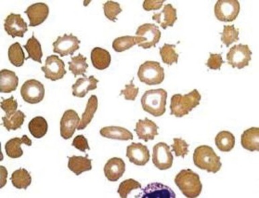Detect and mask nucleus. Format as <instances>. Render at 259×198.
Instances as JSON below:
<instances>
[{"mask_svg":"<svg viewBox=\"0 0 259 198\" xmlns=\"http://www.w3.org/2000/svg\"><path fill=\"white\" fill-rule=\"evenodd\" d=\"M201 98V94L195 89L184 96L180 94L174 95L170 99V115L177 117L188 115L199 105Z\"/></svg>","mask_w":259,"mask_h":198,"instance_id":"nucleus-1","label":"nucleus"},{"mask_svg":"<svg viewBox=\"0 0 259 198\" xmlns=\"http://www.w3.org/2000/svg\"><path fill=\"white\" fill-rule=\"evenodd\" d=\"M175 183L183 194L188 198L197 197L202 191L200 177L190 169L181 171L176 175Z\"/></svg>","mask_w":259,"mask_h":198,"instance_id":"nucleus-2","label":"nucleus"},{"mask_svg":"<svg viewBox=\"0 0 259 198\" xmlns=\"http://www.w3.org/2000/svg\"><path fill=\"white\" fill-rule=\"evenodd\" d=\"M193 160L195 166L208 173H217L222 168L221 157L211 146L201 145L195 148Z\"/></svg>","mask_w":259,"mask_h":198,"instance_id":"nucleus-3","label":"nucleus"},{"mask_svg":"<svg viewBox=\"0 0 259 198\" xmlns=\"http://www.w3.org/2000/svg\"><path fill=\"white\" fill-rule=\"evenodd\" d=\"M167 92L163 89L147 91L141 98V105L145 112L159 117L166 112Z\"/></svg>","mask_w":259,"mask_h":198,"instance_id":"nucleus-4","label":"nucleus"},{"mask_svg":"<svg viewBox=\"0 0 259 198\" xmlns=\"http://www.w3.org/2000/svg\"><path fill=\"white\" fill-rule=\"evenodd\" d=\"M138 77L140 81L148 86L159 85L164 79L163 67L159 62L146 61L140 66Z\"/></svg>","mask_w":259,"mask_h":198,"instance_id":"nucleus-5","label":"nucleus"},{"mask_svg":"<svg viewBox=\"0 0 259 198\" xmlns=\"http://www.w3.org/2000/svg\"><path fill=\"white\" fill-rule=\"evenodd\" d=\"M136 35L140 37L139 47L148 49L156 47L161 39V32L155 24H145L138 28Z\"/></svg>","mask_w":259,"mask_h":198,"instance_id":"nucleus-6","label":"nucleus"},{"mask_svg":"<svg viewBox=\"0 0 259 198\" xmlns=\"http://www.w3.org/2000/svg\"><path fill=\"white\" fill-rule=\"evenodd\" d=\"M252 54V51L247 45H234L227 55L228 63L232 68L243 69L249 65Z\"/></svg>","mask_w":259,"mask_h":198,"instance_id":"nucleus-7","label":"nucleus"},{"mask_svg":"<svg viewBox=\"0 0 259 198\" xmlns=\"http://www.w3.org/2000/svg\"><path fill=\"white\" fill-rule=\"evenodd\" d=\"M239 12L240 4L237 0H219L214 7L215 17L222 22H233Z\"/></svg>","mask_w":259,"mask_h":198,"instance_id":"nucleus-8","label":"nucleus"},{"mask_svg":"<svg viewBox=\"0 0 259 198\" xmlns=\"http://www.w3.org/2000/svg\"><path fill=\"white\" fill-rule=\"evenodd\" d=\"M20 94L23 100L30 104H38L44 99L45 90L44 85L36 80H30L24 82Z\"/></svg>","mask_w":259,"mask_h":198,"instance_id":"nucleus-9","label":"nucleus"},{"mask_svg":"<svg viewBox=\"0 0 259 198\" xmlns=\"http://www.w3.org/2000/svg\"><path fill=\"white\" fill-rule=\"evenodd\" d=\"M41 69L45 73V78L53 82L62 79L67 73L64 62L54 55L47 58L45 65Z\"/></svg>","mask_w":259,"mask_h":198,"instance_id":"nucleus-10","label":"nucleus"},{"mask_svg":"<svg viewBox=\"0 0 259 198\" xmlns=\"http://www.w3.org/2000/svg\"><path fill=\"white\" fill-rule=\"evenodd\" d=\"M153 163L159 170H167L171 168L174 156L170 152V146L165 142H159L154 146Z\"/></svg>","mask_w":259,"mask_h":198,"instance_id":"nucleus-11","label":"nucleus"},{"mask_svg":"<svg viewBox=\"0 0 259 198\" xmlns=\"http://www.w3.org/2000/svg\"><path fill=\"white\" fill-rule=\"evenodd\" d=\"M80 43L81 41L77 37L72 34H65L63 36H59L53 43V52L60 55L61 57L73 55L79 49Z\"/></svg>","mask_w":259,"mask_h":198,"instance_id":"nucleus-12","label":"nucleus"},{"mask_svg":"<svg viewBox=\"0 0 259 198\" xmlns=\"http://www.w3.org/2000/svg\"><path fill=\"white\" fill-rule=\"evenodd\" d=\"M80 118L78 113L73 110H68L63 113L60 122L61 136L63 139H71L77 129Z\"/></svg>","mask_w":259,"mask_h":198,"instance_id":"nucleus-13","label":"nucleus"},{"mask_svg":"<svg viewBox=\"0 0 259 198\" xmlns=\"http://www.w3.org/2000/svg\"><path fill=\"white\" fill-rule=\"evenodd\" d=\"M126 156L130 162L138 166H144L149 162L150 151L147 146L133 142L127 146Z\"/></svg>","mask_w":259,"mask_h":198,"instance_id":"nucleus-14","label":"nucleus"},{"mask_svg":"<svg viewBox=\"0 0 259 198\" xmlns=\"http://www.w3.org/2000/svg\"><path fill=\"white\" fill-rule=\"evenodd\" d=\"M4 28L6 32L12 38H22L28 31V24L20 14H10L4 22Z\"/></svg>","mask_w":259,"mask_h":198,"instance_id":"nucleus-15","label":"nucleus"},{"mask_svg":"<svg viewBox=\"0 0 259 198\" xmlns=\"http://www.w3.org/2000/svg\"><path fill=\"white\" fill-rule=\"evenodd\" d=\"M24 13L27 14L30 20L29 26L34 27L42 24L48 18L49 8L46 4L40 2L30 6Z\"/></svg>","mask_w":259,"mask_h":198,"instance_id":"nucleus-16","label":"nucleus"},{"mask_svg":"<svg viewBox=\"0 0 259 198\" xmlns=\"http://www.w3.org/2000/svg\"><path fill=\"white\" fill-rule=\"evenodd\" d=\"M159 127L153 121L146 117L145 120H139L136 125L135 131L139 139L145 142L153 141L158 133Z\"/></svg>","mask_w":259,"mask_h":198,"instance_id":"nucleus-17","label":"nucleus"},{"mask_svg":"<svg viewBox=\"0 0 259 198\" xmlns=\"http://www.w3.org/2000/svg\"><path fill=\"white\" fill-rule=\"evenodd\" d=\"M142 198H176V194L167 185L161 183H152L143 189ZM141 197V195L139 197Z\"/></svg>","mask_w":259,"mask_h":198,"instance_id":"nucleus-18","label":"nucleus"},{"mask_svg":"<svg viewBox=\"0 0 259 198\" xmlns=\"http://www.w3.org/2000/svg\"><path fill=\"white\" fill-rule=\"evenodd\" d=\"M104 174L110 181L115 182L124 175L126 164L121 158L114 157L108 161L104 167Z\"/></svg>","mask_w":259,"mask_h":198,"instance_id":"nucleus-19","label":"nucleus"},{"mask_svg":"<svg viewBox=\"0 0 259 198\" xmlns=\"http://www.w3.org/2000/svg\"><path fill=\"white\" fill-rule=\"evenodd\" d=\"M98 82V80L93 75L89 77L85 76L83 78H79L72 86L73 96L78 98H84L90 91L97 89Z\"/></svg>","mask_w":259,"mask_h":198,"instance_id":"nucleus-20","label":"nucleus"},{"mask_svg":"<svg viewBox=\"0 0 259 198\" xmlns=\"http://www.w3.org/2000/svg\"><path fill=\"white\" fill-rule=\"evenodd\" d=\"M153 20L161 25L165 30L168 26H172L178 20L177 10L171 4H168L164 6L163 10L159 13H154Z\"/></svg>","mask_w":259,"mask_h":198,"instance_id":"nucleus-21","label":"nucleus"},{"mask_svg":"<svg viewBox=\"0 0 259 198\" xmlns=\"http://www.w3.org/2000/svg\"><path fill=\"white\" fill-rule=\"evenodd\" d=\"M30 146L32 145V141L26 135L22 138H14L6 142L5 150L6 154L12 159H18L22 156L24 152L21 148V144Z\"/></svg>","mask_w":259,"mask_h":198,"instance_id":"nucleus-22","label":"nucleus"},{"mask_svg":"<svg viewBox=\"0 0 259 198\" xmlns=\"http://www.w3.org/2000/svg\"><path fill=\"white\" fill-rule=\"evenodd\" d=\"M18 82L19 79L14 71L2 69L0 72V92L4 94L14 92L18 88Z\"/></svg>","mask_w":259,"mask_h":198,"instance_id":"nucleus-23","label":"nucleus"},{"mask_svg":"<svg viewBox=\"0 0 259 198\" xmlns=\"http://www.w3.org/2000/svg\"><path fill=\"white\" fill-rule=\"evenodd\" d=\"M241 145L249 151H259L258 128H250L244 132L241 136Z\"/></svg>","mask_w":259,"mask_h":198,"instance_id":"nucleus-24","label":"nucleus"},{"mask_svg":"<svg viewBox=\"0 0 259 198\" xmlns=\"http://www.w3.org/2000/svg\"><path fill=\"white\" fill-rule=\"evenodd\" d=\"M100 135L107 139L129 141L133 140V135L128 130L120 127H107L100 130Z\"/></svg>","mask_w":259,"mask_h":198,"instance_id":"nucleus-25","label":"nucleus"},{"mask_svg":"<svg viewBox=\"0 0 259 198\" xmlns=\"http://www.w3.org/2000/svg\"><path fill=\"white\" fill-rule=\"evenodd\" d=\"M68 168L76 175H79L92 170V160L88 158V155L73 156L69 157Z\"/></svg>","mask_w":259,"mask_h":198,"instance_id":"nucleus-26","label":"nucleus"},{"mask_svg":"<svg viewBox=\"0 0 259 198\" xmlns=\"http://www.w3.org/2000/svg\"><path fill=\"white\" fill-rule=\"evenodd\" d=\"M92 65L98 70H104L109 67L111 63V55L106 49L96 47L91 53Z\"/></svg>","mask_w":259,"mask_h":198,"instance_id":"nucleus-27","label":"nucleus"},{"mask_svg":"<svg viewBox=\"0 0 259 198\" xmlns=\"http://www.w3.org/2000/svg\"><path fill=\"white\" fill-rule=\"evenodd\" d=\"M98 100L97 96L95 95H92L90 97L87 105L85 112L82 114V117L79 126H78L77 130L81 131L84 130L88 125L91 123L92 119L94 116V114L98 110Z\"/></svg>","mask_w":259,"mask_h":198,"instance_id":"nucleus-28","label":"nucleus"},{"mask_svg":"<svg viewBox=\"0 0 259 198\" xmlns=\"http://www.w3.org/2000/svg\"><path fill=\"white\" fill-rule=\"evenodd\" d=\"M215 144L222 152H230L235 145V137L229 131H221L215 138Z\"/></svg>","mask_w":259,"mask_h":198,"instance_id":"nucleus-29","label":"nucleus"},{"mask_svg":"<svg viewBox=\"0 0 259 198\" xmlns=\"http://www.w3.org/2000/svg\"><path fill=\"white\" fill-rule=\"evenodd\" d=\"M28 129L30 134L35 139L44 137L48 131V123L44 117L36 116L28 124Z\"/></svg>","mask_w":259,"mask_h":198,"instance_id":"nucleus-30","label":"nucleus"},{"mask_svg":"<svg viewBox=\"0 0 259 198\" xmlns=\"http://www.w3.org/2000/svg\"><path fill=\"white\" fill-rule=\"evenodd\" d=\"M10 180L16 188L26 189L32 183V177L25 169L20 168L12 173Z\"/></svg>","mask_w":259,"mask_h":198,"instance_id":"nucleus-31","label":"nucleus"},{"mask_svg":"<svg viewBox=\"0 0 259 198\" xmlns=\"http://www.w3.org/2000/svg\"><path fill=\"white\" fill-rule=\"evenodd\" d=\"M23 47L28 54L26 60L32 59L33 61L42 63V61H41L43 55L42 48H41L40 43L35 38L34 35H32L31 38L28 39L27 43Z\"/></svg>","mask_w":259,"mask_h":198,"instance_id":"nucleus-32","label":"nucleus"},{"mask_svg":"<svg viewBox=\"0 0 259 198\" xmlns=\"http://www.w3.org/2000/svg\"><path fill=\"white\" fill-rule=\"evenodd\" d=\"M26 115L22 111H16L14 114L2 117L4 127L8 131H16L20 129L24 123Z\"/></svg>","mask_w":259,"mask_h":198,"instance_id":"nucleus-33","label":"nucleus"},{"mask_svg":"<svg viewBox=\"0 0 259 198\" xmlns=\"http://www.w3.org/2000/svg\"><path fill=\"white\" fill-rule=\"evenodd\" d=\"M68 63L69 65V71L75 77L81 75L85 77V73L89 67L87 63V58L79 53L77 57H71V61Z\"/></svg>","mask_w":259,"mask_h":198,"instance_id":"nucleus-34","label":"nucleus"},{"mask_svg":"<svg viewBox=\"0 0 259 198\" xmlns=\"http://www.w3.org/2000/svg\"><path fill=\"white\" fill-rule=\"evenodd\" d=\"M140 41V37L125 36L118 37L112 43V48L117 53H122L128 50Z\"/></svg>","mask_w":259,"mask_h":198,"instance_id":"nucleus-35","label":"nucleus"},{"mask_svg":"<svg viewBox=\"0 0 259 198\" xmlns=\"http://www.w3.org/2000/svg\"><path fill=\"white\" fill-rule=\"evenodd\" d=\"M8 58L10 63L16 67H20L24 65V60L26 59L25 54L19 43H14L9 47Z\"/></svg>","mask_w":259,"mask_h":198,"instance_id":"nucleus-36","label":"nucleus"},{"mask_svg":"<svg viewBox=\"0 0 259 198\" xmlns=\"http://www.w3.org/2000/svg\"><path fill=\"white\" fill-rule=\"evenodd\" d=\"M176 45L164 44L159 49L162 62L166 65H171L172 63H178L179 55L176 53Z\"/></svg>","mask_w":259,"mask_h":198,"instance_id":"nucleus-37","label":"nucleus"},{"mask_svg":"<svg viewBox=\"0 0 259 198\" xmlns=\"http://www.w3.org/2000/svg\"><path fill=\"white\" fill-rule=\"evenodd\" d=\"M239 31L234 27V25L224 26L223 32L222 33L221 41L227 47H230L232 43L239 41L238 38Z\"/></svg>","mask_w":259,"mask_h":198,"instance_id":"nucleus-38","label":"nucleus"},{"mask_svg":"<svg viewBox=\"0 0 259 198\" xmlns=\"http://www.w3.org/2000/svg\"><path fill=\"white\" fill-rule=\"evenodd\" d=\"M141 184L139 181L133 179H128L120 183L119 185L118 193L120 197L126 198L132 191L141 188Z\"/></svg>","mask_w":259,"mask_h":198,"instance_id":"nucleus-39","label":"nucleus"},{"mask_svg":"<svg viewBox=\"0 0 259 198\" xmlns=\"http://www.w3.org/2000/svg\"><path fill=\"white\" fill-rule=\"evenodd\" d=\"M103 6H104V14L106 17L111 21L116 22L117 16L122 11L120 4L115 2L108 1Z\"/></svg>","mask_w":259,"mask_h":198,"instance_id":"nucleus-40","label":"nucleus"},{"mask_svg":"<svg viewBox=\"0 0 259 198\" xmlns=\"http://www.w3.org/2000/svg\"><path fill=\"white\" fill-rule=\"evenodd\" d=\"M174 141V143L171 145L172 151L176 153V156H182V158H184L188 154V148L190 145L185 140L180 138H176Z\"/></svg>","mask_w":259,"mask_h":198,"instance_id":"nucleus-41","label":"nucleus"},{"mask_svg":"<svg viewBox=\"0 0 259 198\" xmlns=\"http://www.w3.org/2000/svg\"><path fill=\"white\" fill-rule=\"evenodd\" d=\"M3 99L1 102V108L2 110L6 112V115H10L14 114L16 112L18 108L17 101L14 100V96L10 97V98Z\"/></svg>","mask_w":259,"mask_h":198,"instance_id":"nucleus-42","label":"nucleus"},{"mask_svg":"<svg viewBox=\"0 0 259 198\" xmlns=\"http://www.w3.org/2000/svg\"><path fill=\"white\" fill-rule=\"evenodd\" d=\"M134 79L132 80L131 84L125 86L124 90L121 91V95H124L125 100L135 101L139 94V88L135 87L133 84Z\"/></svg>","mask_w":259,"mask_h":198,"instance_id":"nucleus-43","label":"nucleus"},{"mask_svg":"<svg viewBox=\"0 0 259 198\" xmlns=\"http://www.w3.org/2000/svg\"><path fill=\"white\" fill-rule=\"evenodd\" d=\"M225 63V62L223 61L221 54H212V53H210V56H209L208 60H207L206 65L210 69L217 70L221 69L222 65Z\"/></svg>","mask_w":259,"mask_h":198,"instance_id":"nucleus-44","label":"nucleus"},{"mask_svg":"<svg viewBox=\"0 0 259 198\" xmlns=\"http://www.w3.org/2000/svg\"><path fill=\"white\" fill-rule=\"evenodd\" d=\"M72 146H75L77 149L81 152H85L86 150H90L87 139L83 135H78L73 139Z\"/></svg>","mask_w":259,"mask_h":198,"instance_id":"nucleus-45","label":"nucleus"},{"mask_svg":"<svg viewBox=\"0 0 259 198\" xmlns=\"http://www.w3.org/2000/svg\"><path fill=\"white\" fill-rule=\"evenodd\" d=\"M164 2V0H145L143 3V8L146 11L159 10Z\"/></svg>","mask_w":259,"mask_h":198,"instance_id":"nucleus-46","label":"nucleus"},{"mask_svg":"<svg viewBox=\"0 0 259 198\" xmlns=\"http://www.w3.org/2000/svg\"><path fill=\"white\" fill-rule=\"evenodd\" d=\"M1 188L5 185L6 183V179H7L8 172L6 168L3 166H1Z\"/></svg>","mask_w":259,"mask_h":198,"instance_id":"nucleus-47","label":"nucleus"}]
</instances>
